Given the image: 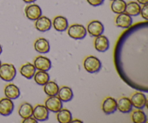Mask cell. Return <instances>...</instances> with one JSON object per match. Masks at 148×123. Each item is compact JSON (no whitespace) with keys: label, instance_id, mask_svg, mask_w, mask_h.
Listing matches in <instances>:
<instances>
[{"label":"cell","instance_id":"8992f818","mask_svg":"<svg viewBox=\"0 0 148 123\" xmlns=\"http://www.w3.org/2000/svg\"><path fill=\"white\" fill-rule=\"evenodd\" d=\"M49 111L46 106L43 104H37L33 107V117L38 122H44L49 119Z\"/></svg>","mask_w":148,"mask_h":123},{"label":"cell","instance_id":"8fae6325","mask_svg":"<svg viewBox=\"0 0 148 123\" xmlns=\"http://www.w3.org/2000/svg\"><path fill=\"white\" fill-rule=\"evenodd\" d=\"M115 24L119 27L129 28L132 25V16L129 15V14H127L125 12L118 14V15L115 18Z\"/></svg>","mask_w":148,"mask_h":123},{"label":"cell","instance_id":"7a4b0ae2","mask_svg":"<svg viewBox=\"0 0 148 123\" xmlns=\"http://www.w3.org/2000/svg\"><path fill=\"white\" fill-rule=\"evenodd\" d=\"M17 74L15 67L12 64L4 63L0 66V78L7 82L14 79Z\"/></svg>","mask_w":148,"mask_h":123},{"label":"cell","instance_id":"e575fe53","mask_svg":"<svg viewBox=\"0 0 148 123\" xmlns=\"http://www.w3.org/2000/svg\"><path fill=\"white\" fill-rule=\"evenodd\" d=\"M1 60H0V66H1Z\"/></svg>","mask_w":148,"mask_h":123},{"label":"cell","instance_id":"484cf974","mask_svg":"<svg viewBox=\"0 0 148 123\" xmlns=\"http://www.w3.org/2000/svg\"><path fill=\"white\" fill-rule=\"evenodd\" d=\"M132 121L134 123H145L147 122V116L145 113L141 109H136L132 111L131 114Z\"/></svg>","mask_w":148,"mask_h":123},{"label":"cell","instance_id":"6da1fadb","mask_svg":"<svg viewBox=\"0 0 148 123\" xmlns=\"http://www.w3.org/2000/svg\"><path fill=\"white\" fill-rule=\"evenodd\" d=\"M83 67L85 70L89 73H96L101 70L102 64L100 59L96 56L90 55L86 56L84 59Z\"/></svg>","mask_w":148,"mask_h":123},{"label":"cell","instance_id":"83f0119b","mask_svg":"<svg viewBox=\"0 0 148 123\" xmlns=\"http://www.w3.org/2000/svg\"><path fill=\"white\" fill-rule=\"evenodd\" d=\"M140 14L143 18H144L145 20H148V4H144L143 7H141Z\"/></svg>","mask_w":148,"mask_h":123},{"label":"cell","instance_id":"f546056e","mask_svg":"<svg viewBox=\"0 0 148 123\" xmlns=\"http://www.w3.org/2000/svg\"><path fill=\"white\" fill-rule=\"evenodd\" d=\"M37 122L38 121L33 117V116L27 117V118L25 119H23V123H37Z\"/></svg>","mask_w":148,"mask_h":123},{"label":"cell","instance_id":"4316f807","mask_svg":"<svg viewBox=\"0 0 148 123\" xmlns=\"http://www.w3.org/2000/svg\"><path fill=\"white\" fill-rule=\"evenodd\" d=\"M127 2L124 0H113L111 4V9L116 14L124 12Z\"/></svg>","mask_w":148,"mask_h":123},{"label":"cell","instance_id":"7c38bea8","mask_svg":"<svg viewBox=\"0 0 148 123\" xmlns=\"http://www.w3.org/2000/svg\"><path fill=\"white\" fill-rule=\"evenodd\" d=\"M14 103L12 99L4 97L0 99V114L2 116H9L14 110Z\"/></svg>","mask_w":148,"mask_h":123},{"label":"cell","instance_id":"d4e9b609","mask_svg":"<svg viewBox=\"0 0 148 123\" xmlns=\"http://www.w3.org/2000/svg\"><path fill=\"white\" fill-rule=\"evenodd\" d=\"M33 78L38 85H43V86L50 80V75L46 71L38 70L35 73Z\"/></svg>","mask_w":148,"mask_h":123},{"label":"cell","instance_id":"ba28073f","mask_svg":"<svg viewBox=\"0 0 148 123\" xmlns=\"http://www.w3.org/2000/svg\"><path fill=\"white\" fill-rule=\"evenodd\" d=\"M25 13L27 19L32 21H36L42 15V10L38 4H30L25 7Z\"/></svg>","mask_w":148,"mask_h":123},{"label":"cell","instance_id":"277c9868","mask_svg":"<svg viewBox=\"0 0 148 123\" xmlns=\"http://www.w3.org/2000/svg\"><path fill=\"white\" fill-rule=\"evenodd\" d=\"M130 101L132 104V107L138 109H144L147 105V102L146 96L143 93L139 92V91H136L131 96Z\"/></svg>","mask_w":148,"mask_h":123},{"label":"cell","instance_id":"30bf717a","mask_svg":"<svg viewBox=\"0 0 148 123\" xmlns=\"http://www.w3.org/2000/svg\"><path fill=\"white\" fill-rule=\"evenodd\" d=\"M117 109V101L115 98L108 96L104 98L102 103V110L106 114H114Z\"/></svg>","mask_w":148,"mask_h":123},{"label":"cell","instance_id":"d590c367","mask_svg":"<svg viewBox=\"0 0 148 123\" xmlns=\"http://www.w3.org/2000/svg\"><path fill=\"white\" fill-rule=\"evenodd\" d=\"M111 1H113V0H111Z\"/></svg>","mask_w":148,"mask_h":123},{"label":"cell","instance_id":"836d02e7","mask_svg":"<svg viewBox=\"0 0 148 123\" xmlns=\"http://www.w3.org/2000/svg\"><path fill=\"white\" fill-rule=\"evenodd\" d=\"M1 52H2V47H1V44H0V54H1Z\"/></svg>","mask_w":148,"mask_h":123},{"label":"cell","instance_id":"7402d4cb","mask_svg":"<svg viewBox=\"0 0 148 123\" xmlns=\"http://www.w3.org/2000/svg\"><path fill=\"white\" fill-rule=\"evenodd\" d=\"M33 107L30 104L27 102H24L20 106L18 109V114L23 119L33 116Z\"/></svg>","mask_w":148,"mask_h":123},{"label":"cell","instance_id":"52a82bcc","mask_svg":"<svg viewBox=\"0 0 148 123\" xmlns=\"http://www.w3.org/2000/svg\"><path fill=\"white\" fill-rule=\"evenodd\" d=\"M44 105L49 109V111L54 113L58 112L63 107L62 101L56 96L48 97L45 101Z\"/></svg>","mask_w":148,"mask_h":123},{"label":"cell","instance_id":"3957f363","mask_svg":"<svg viewBox=\"0 0 148 123\" xmlns=\"http://www.w3.org/2000/svg\"><path fill=\"white\" fill-rule=\"evenodd\" d=\"M85 26L81 24H73L68 27L67 33L69 36L75 40H82L87 35Z\"/></svg>","mask_w":148,"mask_h":123},{"label":"cell","instance_id":"d6a6232c","mask_svg":"<svg viewBox=\"0 0 148 123\" xmlns=\"http://www.w3.org/2000/svg\"><path fill=\"white\" fill-rule=\"evenodd\" d=\"M71 122H80V123H82L83 122L81 121V120H78V119H74V120H72Z\"/></svg>","mask_w":148,"mask_h":123},{"label":"cell","instance_id":"ac0fdd59","mask_svg":"<svg viewBox=\"0 0 148 123\" xmlns=\"http://www.w3.org/2000/svg\"><path fill=\"white\" fill-rule=\"evenodd\" d=\"M56 96L62 102H68L73 98L74 93L71 88L68 86H62L59 89Z\"/></svg>","mask_w":148,"mask_h":123},{"label":"cell","instance_id":"5bb4252c","mask_svg":"<svg viewBox=\"0 0 148 123\" xmlns=\"http://www.w3.org/2000/svg\"><path fill=\"white\" fill-rule=\"evenodd\" d=\"M51 20L46 16L41 15L36 20V23H35V27L40 32L48 31L51 29Z\"/></svg>","mask_w":148,"mask_h":123},{"label":"cell","instance_id":"cb8c5ba5","mask_svg":"<svg viewBox=\"0 0 148 123\" xmlns=\"http://www.w3.org/2000/svg\"><path fill=\"white\" fill-rule=\"evenodd\" d=\"M43 86H44L43 91L48 96H53L57 95L59 87L56 82L49 80Z\"/></svg>","mask_w":148,"mask_h":123},{"label":"cell","instance_id":"4dcf8cb0","mask_svg":"<svg viewBox=\"0 0 148 123\" xmlns=\"http://www.w3.org/2000/svg\"><path fill=\"white\" fill-rule=\"evenodd\" d=\"M137 2L138 3V4L144 5V4H148V0H137Z\"/></svg>","mask_w":148,"mask_h":123},{"label":"cell","instance_id":"9c48e42d","mask_svg":"<svg viewBox=\"0 0 148 123\" xmlns=\"http://www.w3.org/2000/svg\"><path fill=\"white\" fill-rule=\"evenodd\" d=\"M33 65L36 69L41 71H48L51 67V62L49 58L44 56H38L33 61Z\"/></svg>","mask_w":148,"mask_h":123},{"label":"cell","instance_id":"ffe728a7","mask_svg":"<svg viewBox=\"0 0 148 123\" xmlns=\"http://www.w3.org/2000/svg\"><path fill=\"white\" fill-rule=\"evenodd\" d=\"M36 69L33 64L29 63V62L23 65L20 68V74L28 80L32 79L33 78L35 73H36Z\"/></svg>","mask_w":148,"mask_h":123},{"label":"cell","instance_id":"e0dca14e","mask_svg":"<svg viewBox=\"0 0 148 123\" xmlns=\"http://www.w3.org/2000/svg\"><path fill=\"white\" fill-rule=\"evenodd\" d=\"M53 26L57 31H65L69 27L67 19L62 15H58L55 17L53 20Z\"/></svg>","mask_w":148,"mask_h":123},{"label":"cell","instance_id":"5b68a950","mask_svg":"<svg viewBox=\"0 0 148 123\" xmlns=\"http://www.w3.org/2000/svg\"><path fill=\"white\" fill-rule=\"evenodd\" d=\"M87 32L92 37H97L103 34L104 31V25L99 20H92L87 25Z\"/></svg>","mask_w":148,"mask_h":123},{"label":"cell","instance_id":"1f68e13d","mask_svg":"<svg viewBox=\"0 0 148 123\" xmlns=\"http://www.w3.org/2000/svg\"><path fill=\"white\" fill-rule=\"evenodd\" d=\"M23 1H24V2L27 3V4H31V3L35 2L36 0H23Z\"/></svg>","mask_w":148,"mask_h":123},{"label":"cell","instance_id":"d6986e66","mask_svg":"<svg viewBox=\"0 0 148 123\" xmlns=\"http://www.w3.org/2000/svg\"><path fill=\"white\" fill-rule=\"evenodd\" d=\"M4 94L7 98L12 100L16 99L20 96V91L17 85L13 83H10L4 87Z\"/></svg>","mask_w":148,"mask_h":123},{"label":"cell","instance_id":"44dd1931","mask_svg":"<svg viewBox=\"0 0 148 123\" xmlns=\"http://www.w3.org/2000/svg\"><path fill=\"white\" fill-rule=\"evenodd\" d=\"M141 7L137 1H130L127 3L124 12L130 16H137L140 14Z\"/></svg>","mask_w":148,"mask_h":123},{"label":"cell","instance_id":"2e32d148","mask_svg":"<svg viewBox=\"0 0 148 123\" xmlns=\"http://www.w3.org/2000/svg\"><path fill=\"white\" fill-rule=\"evenodd\" d=\"M34 48L36 52L40 54H46L50 51V43L46 38H38L34 42Z\"/></svg>","mask_w":148,"mask_h":123},{"label":"cell","instance_id":"9a60e30c","mask_svg":"<svg viewBox=\"0 0 148 123\" xmlns=\"http://www.w3.org/2000/svg\"><path fill=\"white\" fill-rule=\"evenodd\" d=\"M132 104L128 97H121L117 101V109L121 113L127 114L132 111Z\"/></svg>","mask_w":148,"mask_h":123},{"label":"cell","instance_id":"603a6c76","mask_svg":"<svg viewBox=\"0 0 148 123\" xmlns=\"http://www.w3.org/2000/svg\"><path fill=\"white\" fill-rule=\"evenodd\" d=\"M56 119L59 123H69L72 120V113L66 109H62L56 112Z\"/></svg>","mask_w":148,"mask_h":123},{"label":"cell","instance_id":"4fadbf2b","mask_svg":"<svg viewBox=\"0 0 148 123\" xmlns=\"http://www.w3.org/2000/svg\"><path fill=\"white\" fill-rule=\"evenodd\" d=\"M94 46L98 52H106L109 49V40L106 36H103L102 34L100 35V36L95 37V40H94Z\"/></svg>","mask_w":148,"mask_h":123},{"label":"cell","instance_id":"f1b7e54d","mask_svg":"<svg viewBox=\"0 0 148 123\" xmlns=\"http://www.w3.org/2000/svg\"><path fill=\"white\" fill-rule=\"evenodd\" d=\"M88 3L93 7H98L101 5L104 2V0H87Z\"/></svg>","mask_w":148,"mask_h":123}]
</instances>
